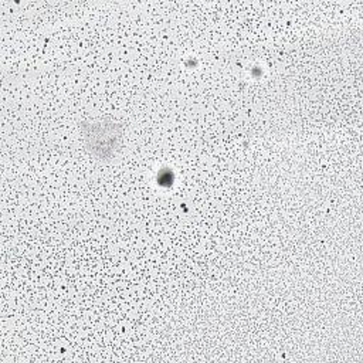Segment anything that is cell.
Returning <instances> with one entry per match:
<instances>
[{
    "label": "cell",
    "instance_id": "1",
    "mask_svg": "<svg viewBox=\"0 0 363 363\" xmlns=\"http://www.w3.org/2000/svg\"><path fill=\"white\" fill-rule=\"evenodd\" d=\"M118 139L119 133H116V125L112 122H91L88 132H85L88 150L99 157L112 155L113 149L118 147Z\"/></svg>",
    "mask_w": 363,
    "mask_h": 363
}]
</instances>
